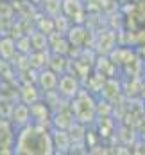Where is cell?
<instances>
[{
	"instance_id": "13",
	"label": "cell",
	"mask_w": 145,
	"mask_h": 155,
	"mask_svg": "<svg viewBox=\"0 0 145 155\" xmlns=\"http://www.w3.org/2000/svg\"><path fill=\"white\" fill-rule=\"evenodd\" d=\"M143 74H145V63H143Z\"/></svg>"
},
{
	"instance_id": "11",
	"label": "cell",
	"mask_w": 145,
	"mask_h": 155,
	"mask_svg": "<svg viewBox=\"0 0 145 155\" xmlns=\"http://www.w3.org/2000/svg\"><path fill=\"white\" fill-rule=\"evenodd\" d=\"M16 52H18V49H16V41H14L13 38H2L0 40V56H2V58L11 60Z\"/></svg>"
},
{
	"instance_id": "9",
	"label": "cell",
	"mask_w": 145,
	"mask_h": 155,
	"mask_svg": "<svg viewBox=\"0 0 145 155\" xmlns=\"http://www.w3.org/2000/svg\"><path fill=\"white\" fill-rule=\"evenodd\" d=\"M20 97H22V101L25 103V105H34L38 101H41L43 99V92L39 90V87L38 85H31V83H25L22 88H20Z\"/></svg>"
},
{
	"instance_id": "2",
	"label": "cell",
	"mask_w": 145,
	"mask_h": 155,
	"mask_svg": "<svg viewBox=\"0 0 145 155\" xmlns=\"http://www.w3.org/2000/svg\"><path fill=\"white\" fill-rule=\"evenodd\" d=\"M72 112L75 116V119L84 123V124L95 121V117H97V105L93 101L91 92L81 88V92L72 99Z\"/></svg>"
},
{
	"instance_id": "10",
	"label": "cell",
	"mask_w": 145,
	"mask_h": 155,
	"mask_svg": "<svg viewBox=\"0 0 145 155\" xmlns=\"http://www.w3.org/2000/svg\"><path fill=\"white\" fill-rule=\"evenodd\" d=\"M29 40H31V49L32 51H48V36L47 33H41V31H36V33H31L29 35Z\"/></svg>"
},
{
	"instance_id": "14",
	"label": "cell",
	"mask_w": 145,
	"mask_h": 155,
	"mask_svg": "<svg viewBox=\"0 0 145 155\" xmlns=\"http://www.w3.org/2000/svg\"><path fill=\"white\" fill-rule=\"evenodd\" d=\"M34 2H41V0H34Z\"/></svg>"
},
{
	"instance_id": "3",
	"label": "cell",
	"mask_w": 145,
	"mask_h": 155,
	"mask_svg": "<svg viewBox=\"0 0 145 155\" xmlns=\"http://www.w3.org/2000/svg\"><path fill=\"white\" fill-rule=\"evenodd\" d=\"M57 92L61 94L63 99H70L72 101L73 97L81 92V81L75 74H68V72H63L59 76V81H57Z\"/></svg>"
},
{
	"instance_id": "6",
	"label": "cell",
	"mask_w": 145,
	"mask_h": 155,
	"mask_svg": "<svg viewBox=\"0 0 145 155\" xmlns=\"http://www.w3.org/2000/svg\"><path fill=\"white\" fill-rule=\"evenodd\" d=\"M11 121H13V124H14V130H18V128H22V126L29 124V123L32 121V119H31V107L25 105L23 101L18 103V105H14V107H13V114H11Z\"/></svg>"
},
{
	"instance_id": "1",
	"label": "cell",
	"mask_w": 145,
	"mask_h": 155,
	"mask_svg": "<svg viewBox=\"0 0 145 155\" xmlns=\"http://www.w3.org/2000/svg\"><path fill=\"white\" fill-rule=\"evenodd\" d=\"M13 153H54V143H52V132L45 130V126L29 123L16 130L14 134V148Z\"/></svg>"
},
{
	"instance_id": "8",
	"label": "cell",
	"mask_w": 145,
	"mask_h": 155,
	"mask_svg": "<svg viewBox=\"0 0 145 155\" xmlns=\"http://www.w3.org/2000/svg\"><path fill=\"white\" fill-rule=\"evenodd\" d=\"M63 13L75 24H82L81 16L84 15V5L81 0H63Z\"/></svg>"
},
{
	"instance_id": "5",
	"label": "cell",
	"mask_w": 145,
	"mask_h": 155,
	"mask_svg": "<svg viewBox=\"0 0 145 155\" xmlns=\"http://www.w3.org/2000/svg\"><path fill=\"white\" fill-rule=\"evenodd\" d=\"M52 132V143H54V153H68L72 148V139L68 130L50 128Z\"/></svg>"
},
{
	"instance_id": "4",
	"label": "cell",
	"mask_w": 145,
	"mask_h": 155,
	"mask_svg": "<svg viewBox=\"0 0 145 155\" xmlns=\"http://www.w3.org/2000/svg\"><path fill=\"white\" fill-rule=\"evenodd\" d=\"M57 81L59 76L56 71H52L50 67H45L41 71H38L36 76V85L39 87L41 92H50V90H57Z\"/></svg>"
},
{
	"instance_id": "7",
	"label": "cell",
	"mask_w": 145,
	"mask_h": 155,
	"mask_svg": "<svg viewBox=\"0 0 145 155\" xmlns=\"http://www.w3.org/2000/svg\"><path fill=\"white\" fill-rule=\"evenodd\" d=\"M75 121L72 108L70 110H54L50 116V126L52 128H59V130H68Z\"/></svg>"
},
{
	"instance_id": "12",
	"label": "cell",
	"mask_w": 145,
	"mask_h": 155,
	"mask_svg": "<svg viewBox=\"0 0 145 155\" xmlns=\"http://www.w3.org/2000/svg\"><path fill=\"white\" fill-rule=\"evenodd\" d=\"M41 4H43V11L52 18L63 11V0H41Z\"/></svg>"
}]
</instances>
